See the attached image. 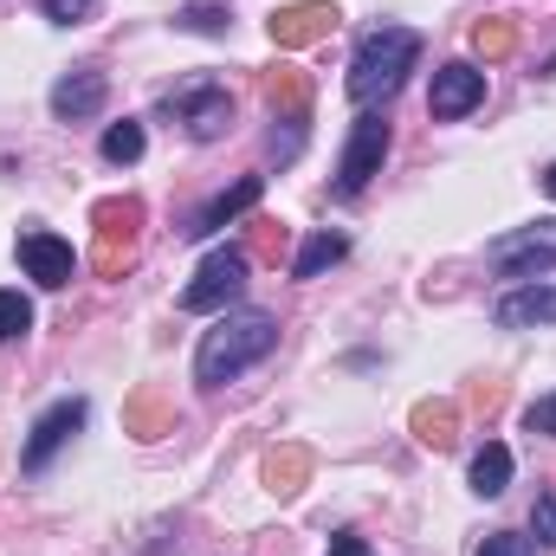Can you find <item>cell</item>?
<instances>
[{
    "label": "cell",
    "instance_id": "obj_12",
    "mask_svg": "<svg viewBox=\"0 0 556 556\" xmlns=\"http://www.w3.org/2000/svg\"><path fill=\"white\" fill-rule=\"evenodd\" d=\"M330 26H337V7H330V0H291V7L273 13V46L304 52V46H317Z\"/></svg>",
    "mask_w": 556,
    "mask_h": 556
},
{
    "label": "cell",
    "instance_id": "obj_28",
    "mask_svg": "<svg viewBox=\"0 0 556 556\" xmlns=\"http://www.w3.org/2000/svg\"><path fill=\"white\" fill-rule=\"evenodd\" d=\"M525 427H531V433H551V440H556V395L531 402V408H525Z\"/></svg>",
    "mask_w": 556,
    "mask_h": 556
},
{
    "label": "cell",
    "instance_id": "obj_26",
    "mask_svg": "<svg viewBox=\"0 0 556 556\" xmlns=\"http://www.w3.org/2000/svg\"><path fill=\"white\" fill-rule=\"evenodd\" d=\"M531 531H538L544 551H556V492H538V505H531Z\"/></svg>",
    "mask_w": 556,
    "mask_h": 556
},
{
    "label": "cell",
    "instance_id": "obj_25",
    "mask_svg": "<svg viewBox=\"0 0 556 556\" xmlns=\"http://www.w3.org/2000/svg\"><path fill=\"white\" fill-rule=\"evenodd\" d=\"M39 13H46L52 26H85V20L98 13V0H39Z\"/></svg>",
    "mask_w": 556,
    "mask_h": 556
},
{
    "label": "cell",
    "instance_id": "obj_1",
    "mask_svg": "<svg viewBox=\"0 0 556 556\" xmlns=\"http://www.w3.org/2000/svg\"><path fill=\"white\" fill-rule=\"evenodd\" d=\"M278 350V317L273 311H220V324L201 337L194 350V382L201 389H227L240 382L253 363H266Z\"/></svg>",
    "mask_w": 556,
    "mask_h": 556
},
{
    "label": "cell",
    "instance_id": "obj_11",
    "mask_svg": "<svg viewBox=\"0 0 556 556\" xmlns=\"http://www.w3.org/2000/svg\"><path fill=\"white\" fill-rule=\"evenodd\" d=\"M260 194H266V175H240V181H233V188H220V194H214V201H207L181 233H188V240H214L220 227H233L240 214H253V207H260Z\"/></svg>",
    "mask_w": 556,
    "mask_h": 556
},
{
    "label": "cell",
    "instance_id": "obj_6",
    "mask_svg": "<svg viewBox=\"0 0 556 556\" xmlns=\"http://www.w3.org/2000/svg\"><path fill=\"white\" fill-rule=\"evenodd\" d=\"M485 260H492V273H498V278L531 285L538 273H551V266H556V220H538V227H518V233L492 240V247H485Z\"/></svg>",
    "mask_w": 556,
    "mask_h": 556
},
{
    "label": "cell",
    "instance_id": "obj_7",
    "mask_svg": "<svg viewBox=\"0 0 556 556\" xmlns=\"http://www.w3.org/2000/svg\"><path fill=\"white\" fill-rule=\"evenodd\" d=\"M98 253H91V266L98 273H124L130 266V253H137V227H142V201H98Z\"/></svg>",
    "mask_w": 556,
    "mask_h": 556
},
{
    "label": "cell",
    "instance_id": "obj_9",
    "mask_svg": "<svg viewBox=\"0 0 556 556\" xmlns=\"http://www.w3.org/2000/svg\"><path fill=\"white\" fill-rule=\"evenodd\" d=\"M20 266H26V278H33V285L65 291V285L78 278V253H72V240H59V233L33 227V233H20Z\"/></svg>",
    "mask_w": 556,
    "mask_h": 556
},
{
    "label": "cell",
    "instance_id": "obj_16",
    "mask_svg": "<svg viewBox=\"0 0 556 556\" xmlns=\"http://www.w3.org/2000/svg\"><path fill=\"white\" fill-rule=\"evenodd\" d=\"M415 433H420V446L446 453V446L459 440V408H453V402H420L415 408Z\"/></svg>",
    "mask_w": 556,
    "mask_h": 556
},
{
    "label": "cell",
    "instance_id": "obj_29",
    "mask_svg": "<svg viewBox=\"0 0 556 556\" xmlns=\"http://www.w3.org/2000/svg\"><path fill=\"white\" fill-rule=\"evenodd\" d=\"M330 556H369V544L350 538V531H337V538H330Z\"/></svg>",
    "mask_w": 556,
    "mask_h": 556
},
{
    "label": "cell",
    "instance_id": "obj_18",
    "mask_svg": "<svg viewBox=\"0 0 556 556\" xmlns=\"http://www.w3.org/2000/svg\"><path fill=\"white\" fill-rule=\"evenodd\" d=\"M175 26H181V33H207V39H220V33L233 26V0H188V7L175 13Z\"/></svg>",
    "mask_w": 556,
    "mask_h": 556
},
{
    "label": "cell",
    "instance_id": "obj_5",
    "mask_svg": "<svg viewBox=\"0 0 556 556\" xmlns=\"http://www.w3.org/2000/svg\"><path fill=\"white\" fill-rule=\"evenodd\" d=\"M162 111H168L194 142H214V137H227V124H233V91L214 85V78H188V85H175V91L162 98Z\"/></svg>",
    "mask_w": 556,
    "mask_h": 556
},
{
    "label": "cell",
    "instance_id": "obj_30",
    "mask_svg": "<svg viewBox=\"0 0 556 556\" xmlns=\"http://www.w3.org/2000/svg\"><path fill=\"white\" fill-rule=\"evenodd\" d=\"M544 194H551V201H556V162H551V168H544Z\"/></svg>",
    "mask_w": 556,
    "mask_h": 556
},
{
    "label": "cell",
    "instance_id": "obj_17",
    "mask_svg": "<svg viewBox=\"0 0 556 556\" xmlns=\"http://www.w3.org/2000/svg\"><path fill=\"white\" fill-rule=\"evenodd\" d=\"M350 253V240L343 233H311L304 247H298V260H291V278H317V273H330L337 260Z\"/></svg>",
    "mask_w": 556,
    "mask_h": 556
},
{
    "label": "cell",
    "instance_id": "obj_13",
    "mask_svg": "<svg viewBox=\"0 0 556 556\" xmlns=\"http://www.w3.org/2000/svg\"><path fill=\"white\" fill-rule=\"evenodd\" d=\"M492 324L498 330H538V324H556V291L551 285H518V291H505L498 304H492Z\"/></svg>",
    "mask_w": 556,
    "mask_h": 556
},
{
    "label": "cell",
    "instance_id": "obj_19",
    "mask_svg": "<svg viewBox=\"0 0 556 556\" xmlns=\"http://www.w3.org/2000/svg\"><path fill=\"white\" fill-rule=\"evenodd\" d=\"M304 472H311V453L304 446H278L273 459H266V485H273L278 498H291L304 485Z\"/></svg>",
    "mask_w": 556,
    "mask_h": 556
},
{
    "label": "cell",
    "instance_id": "obj_8",
    "mask_svg": "<svg viewBox=\"0 0 556 556\" xmlns=\"http://www.w3.org/2000/svg\"><path fill=\"white\" fill-rule=\"evenodd\" d=\"M85 415H91V408H85L78 395H72V402H52L46 415L33 420V433H26V446H20V466H26V472H46V466H52V453L85 427Z\"/></svg>",
    "mask_w": 556,
    "mask_h": 556
},
{
    "label": "cell",
    "instance_id": "obj_3",
    "mask_svg": "<svg viewBox=\"0 0 556 556\" xmlns=\"http://www.w3.org/2000/svg\"><path fill=\"white\" fill-rule=\"evenodd\" d=\"M389 117L382 111H363L356 124H350V142H343V162H337V201H356L376 175H382V155H389Z\"/></svg>",
    "mask_w": 556,
    "mask_h": 556
},
{
    "label": "cell",
    "instance_id": "obj_24",
    "mask_svg": "<svg viewBox=\"0 0 556 556\" xmlns=\"http://www.w3.org/2000/svg\"><path fill=\"white\" fill-rule=\"evenodd\" d=\"M472 46H479L485 59H505V52L518 46V33H511L505 20H479V26H472Z\"/></svg>",
    "mask_w": 556,
    "mask_h": 556
},
{
    "label": "cell",
    "instance_id": "obj_23",
    "mask_svg": "<svg viewBox=\"0 0 556 556\" xmlns=\"http://www.w3.org/2000/svg\"><path fill=\"white\" fill-rule=\"evenodd\" d=\"M33 330V304L20 298V291H0V343H13V337H26Z\"/></svg>",
    "mask_w": 556,
    "mask_h": 556
},
{
    "label": "cell",
    "instance_id": "obj_14",
    "mask_svg": "<svg viewBox=\"0 0 556 556\" xmlns=\"http://www.w3.org/2000/svg\"><path fill=\"white\" fill-rule=\"evenodd\" d=\"M104 98H111L104 72H65V78L52 85V117H59V124H85V117L104 111Z\"/></svg>",
    "mask_w": 556,
    "mask_h": 556
},
{
    "label": "cell",
    "instance_id": "obj_20",
    "mask_svg": "<svg viewBox=\"0 0 556 556\" xmlns=\"http://www.w3.org/2000/svg\"><path fill=\"white\" fill-rule=\"evenodd\" d=\"M98 149H104V162H111V168H130V162H142L149 137H142V124H111Z\"/></svg>",
    "mask_w": 556,
    "mask_h": 556
},
{
    "label": "cell",
    "instance_id": "obj_2",
    "mask_svg": "<svg viewBox=\"0 0 556 556\" xmlns=\"http://www.w3.org/2000/svg\"><path fill=\"white\" fill-rule=\"evenodd\" d=\"M420 65V33L415 26H376V33H363V46H356V59H350V78H343V91H350V104L356 111H382L402 85H408V72Z\"/></svg>",
    "mask_w": 556,
    "mask_h": 556
},
{
    "label": "cell",
    "instance_id": "obj_4",
    "mask_svg": "<svg viewBox=\"0 0 556 556\" xmlns=\"http://www.w3.org/2000/svg\"><path fill=\"white\" fill-rule=\"evenodd\" d=\"M247 266H253V253H247V247H214V253L201 260V273L181 285V311H194V317L227 311V304L247 291Z\"/></svg>",
    "mask_w": 556,
    "mask_h": 556
},
{
    "label": "cell",
    "instance_id": "obj_22",
    "mask_svg": "<svg viewBox=\"0 0 556 556\" xmlns=\"http://www.w3.org/2000/svg\"><path fill=\"white\" fill-rule=\"evenodd\" d=\"M304 124H311V111H291V117H273V142H266V149H273L278 162H291V155L304 149Z\"/></svg>",
    "mask_w": 556,
    "mask_h": 556
},
{
    "label": "cell",
    "instance_id": "obj_10",
    "mask_svg": "<svg viewBox=\"0 0 556 556\" xmlns=\"http://www.w3.org/2000/svg\"><path fill=\"white\" fill-rule=\"evenodd\" d=\"M479 104H485V72H479V65L453 59V65H440V72H433L427 111H433L440 124H453V117H466V111H479Z\"/></svg>",
    "mask_w": 556,
    "mask_h": 556
},
{
    "label": "cell",
    "instance_id": "obj_21",
    "mask_svg": "<svg viewBox=\"0 0 556 556\" xmlns=\"http://www.w3.org/2000/svg\"><path fill=\"white\" fill-rule=\"evenodd\" d=\"M266 104H273V117L311 111V85H304L298 72H273V78H266Z\"/></svg>",
    "mask_w": 556,
    "mask_h": 556
},
{
    "label": "cell",
    "instance_id": "obj_27",
    "mask_svg": "<svg viewBox=\"0 0 556 556\" xmlns=\"http://www.w3.org/2000/svg\"><path fill=\"white\" fill-rule=\"evenodd\" d=\"M472 556H538V544H531V538H518V531H492Z\"/></svg>",
    "mask_w": 556,
    "mask_h": 556
},
{
    "label": "cell",
    "instance_id": "obj_15",
    "mask_svg": "<svg viewBox=\"0 0 556 556\" xmlns=\"http://www.w3.org/2000/svg\"><path fill=\"white\" fill-rule=\"evenodd\" d=\"M511 485V446L505 440H485L479 453H472V492L479 498H498Z\"/></svg>",
    "mask_w": 556,
    "mask_h": 556
}]
</instances>
